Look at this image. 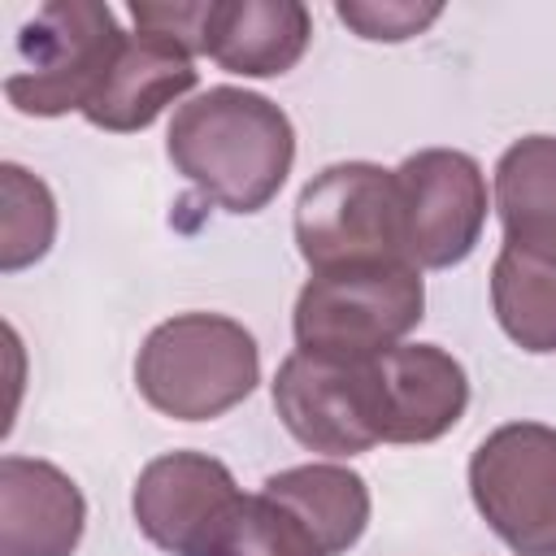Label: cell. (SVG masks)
<instances>
[{
    "label": "cell",
    "mask_w": 556,
    "mask_h": 556,
    "mask_svg": "<svg viewBox=\"0 0 556 556\" xmlns=\"http://www.w3.org/2000/svg\"><path fill=\"white\" fill-rule=\"evenodd\" d=\"M239 495L235 473L217 456L165 452L139 469L130 508L152 547L169 556H200L204 539Z\"/></svg>",
    "instance_id": "9"
},
{
    "label": "cell",
    "mask_w": 556,
    "mask_h": 556,
    "mask_svg": "<svg viewBox=\"0 0 556 556\" xmlns=\"http://www.w3.org/2000/svg\"><path fill=\"white\" fill-rule=\"evenodd\" d=\"M174 169L226 213H261L295 161L291 117L243 87H208L187 100L165 135Z\"/></svg>",
    "instance_id": "1"
},
{
    "label": "cell",
    "mask_w": 556,
    "mask_h": 556,
    "mask_svg": "<svg viewBox=\"0 0 556 556\" xmlns=\"http://www.w3.org/2000/svg\"><path fill=\"white\" fill-rule=\"evenodd\" d=\"M208 9H213V0H200V4H152V0H135L130 4V17H135V30L139 35H156V39L178 43L191 56H204Z\"/></svg>",
    "instance_id": "20"
},
{
    "label": "cell",
    "mask_w": 556,
    "mask_h": 556,
    "mask_svg": "<svg viewBox=\"0 0 556 556\" xmlns=\"http://www.w3.org/2000/svg\"><path fill=\"white\" fill-rule=\"evenodd\" d=\"M256 382V339L222 313H178L161 321L135 356L139 395L174 421H213L243 404Z\"/></svg>",
    "instance_id": "2"
},
{
    "label": "cell",
    "mask_w": 556,
    "mask_h": 556,
    "mask_svg": "<svg viewBox=\"0 0 556 556\" xmlns=\"http://www.w3.org/2000/svg\"><path fill=\"white\" fill-rule=\"evenodd\" d=\"M339 22H348L361 39H374V43H400V39H413L421 35L443 9L439 4H339L334 9Z\"/></svg>",
    "instance_id": "19"
},
{
    "label": "cell",
    "mask_w": 556,
    "mask_h": 556,
    "mask_svg": "<svg viewBox=\"0 0 556 556\" xmlns=\"http://www.w3.org/2000/svg\"><path fill=\"white\" fill-rule=\"evenodd\" d=\"M382 443H434L469 404L465 365L439 343H400L374 356Z\"/></svg>",
    "instance_id": "10"
},
{
    "label": "cell",
    "mask_w": 556,
    "mask_h": 556,
    "mask_svg": "<svg viewBox=\"0 0 556 556\" xmlns=\"http://www.w3.org/2000/svg\"><path fill=\"white\" fill-rule=\"evenodd\" d=\"M469 495L517 556H556V430L508 421L469 456Z\"/></svg>",
    "instance_id": "6"
},
{
    "label": "cell",
    "mask_w": 556,
    "mask_h": 556,
    "mask_svg": "<svg viewBox=\"0 0 556 556\" xmlns=\"http://www.w3.org/2000/svg\"><path fill=\"white\" fill-rule=\"evenodd\" d=\"M0 191H4V208H0V265L13 274L30 261H39L52 243L56 230V204L52 191L26 174L22 165H4L0 169Z\"/></svg>",
    "instance_id": "18"
},
{
    "label": "cell",
    "mask_w": 556,
    "mask_h": 556,
    "mask_svg": "<svg viewBox=\"0 0 556 556\" xmlns=\"http://www.w3.org/2000/svg\"><path fill=\"white\" fill-rule=\"evenodd\" d=\"M313 39V17L295 0H213L204 56L243 78L287 74Z\"/></svg>",
    "instance_id": "12"
},
{
    "label": "cell",
    "mask_w": 556,
    "mask_h": 556,
    "mask_svg": "<svg viewBox=\"0 0 556 556\" xmlns=\"http://www.w3.org/2000/svg\"><path fill=\"white\" fill-rule=\"evenodd\" d=\"M295 243L313 274L408 265L395 169L369 161L321 169L295 200Z\"/></svg>",
    "instance_id": "5"
},
{
    "label": "cell",
    "mask_w": 556,
    "mask_h": 556,
    "mask_svg": "<svg viewBox=\"0 0 556 556\" xmlns=\"http://www.w3.org/2000/svg\"><path fill=\"white\" fill-rule=\"evenodd\" d=\"M400 208H404V252L417 269L460 265L486 222V178L469 152L426 148L413 152L400 169Z\"/></svg>",
    "instance_id": "8"
},
{
    "label": "cell",
    "mask_w": 556,
    "mask_h": 556,
    "mask_svg": "<svg viewBox=\"0 0 556 556\" xmlns=\"http://www.w3.org/2000/svg\"><path fill=\"white\" fill-rule=\"evenodd\" d=\"M491 308L521 352H556V252L504 243L491 265Z\"/></svg>",
    "instance_id": "16"
},
{
    "label": "cell",
    "mask_w": 556,
    "mask_h": 556,
    "mask_svg": "<svg viewBox=\"0 0 556 556\" xmlns=\"http://www.w3.org/2000/svg\"><path fill=\"white\" fill-rule=\"evenodd\" d=\"M495 208L504 243L556 252V139L526 135L495 165Z\"/></svg>",
    "instance_id": "15"
},
{
    "label": "cell",
    "mask_w": 556,
    "mask_h": 556,
    "mask_svg": "<svg viewBox=\"0 0 556 556\" xmlns=\"http://www.w3.org/2000/svg\"><path fill=\"white\" fill-rule=\"evenodd\" d=\"M87 504L70 473L35 456L0 460V556H74Z\"/></svg>",
    "instance_id": "11"
},
{
    "label": "cell",
    "mask_w": 556,
    "mask_h": 556,
    "mask_svg": "<svg viewBox=\"0 0 556 556\" xmlns=\"http://www.w3.org/2000/svg\"><path fill=\"white\" fill-rule=\"evenodd\" d=\"M200 556H321L313 534L265 491L239 495L213 534L204 539Z\"/></svg>",
    "instance_id": "17"
},
{
    "label": "cell",
    "mask_w": 556,
    "mask_h": 556,
    "mask_svg": "<svg viewBox=\"0 0 556 556\" xmlns=\"http://www.w3.org/2000/svg\"><path fill=\"white\" fill-rule=\"evenodd\" d=\"M274 408L291 439L321 456H356L382 443L374 361L295 348L274 374Z\"/></svg>",
    "instance_id": "7"
},
{
    "label": "cell",
    "mask_w": 556,
    "mask_h": 556,
    "mask_svg": "<svg viewBox=\"0 0 556 556\" xmlns=\"http://www.w3.org/2000/svg\"><path fill=\"white\" fill-rule=\"evenodd\" d=\"M126 35L100 0H52L17 35V65L4 78V96L17 113L61 117L87 109L117 65Z\"/></svg>",
    "instance_id": "3"
},
{
    "label": "cell",
    "mask_w": 556,
    "mask_h": 556,
    "mask_svg": "<svg viewBox=\"0 0 556 556\" xmlns=\"http://www.w3.org/2000/svg\"><path fill=\"white\" fill-rule=\"evenodd\" d=\"M426 282L417 265H356L313 274L295 300V343L304 352L374 361L421 321Z\"/></svg>",
    "instance_id": "4"
},
{
    "label": "cell",
    "mask_w": 556,
    "mask_h": 556,
    "mask_svg": "<svg viewBox=\"0 0 556 556\" xmlns=\"http://www.w3.org/2000/svg\"><path fill=\"white\" fill-rule=\"evenodd\" d=\"M191 87H195V56L169 39L135 30V35H126L117 65L109 70L104 87L91 96L83 117L100 130H113V135L143 130L156 122V113L165 104H174Z\"/></svg>",
    "instance_id": "13"
},
{
    "label": "cell",
    "mask_w": 556,
    "mask_h": 556,
    "mask_svg": "<svg viewBox=\"0 0 556 556\" xmlns=\"http://www.w3.org/2000/svg\"><path fill=\"white\" fill-rule=\"evenodd\" d=\"M317 543L321 556L348 552L369 526V486L343 465H291L261 482Z\"/></svg>",
    "instance_id": "14"
}]
</instances>
